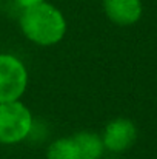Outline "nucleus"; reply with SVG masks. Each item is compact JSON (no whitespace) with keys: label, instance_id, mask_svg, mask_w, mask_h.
I'll return each instance as SVG.
<instances>
[{"label":"nucleus","instance_id":"f257e3e1","mask_svg":"<svg viewBox=\"0 0 157 159\" xmlns=\"http://www.w3.org/2000/svg\"><path fill=\"white\" fill-rule=\"evenodd\" d=\"M17 20L23 37L37 47H54L60 43L68 30L65 14L50 2L22 9Z\"/></svg>","mask_w":157,"mask_h":159},{"label":"nucleus","instance_id":"f03ea898","mask_svg":"<svg viewBox=\"0 0 157 159\" xmlns=\"http://www.w3.org/2000/svg\"><path fill=\"white\" fill-rule=\"evenodd\" d=\"M34 119L33 111L22 99L0 104V144L19 145L28 141Z\"/></svg>","mask_w":157,"mask_h":159},{"label":"nucleus","instance_id":"7ed1b4c3","mask_svg":"<svg viewBox=\"0 0 157 159\" xmlns=\"http://www.w3.org/2000/svg\"><path fill=\"white\" fill-rule=\"evenodd\" d=\"M29 73L19 56L0 53V104L20 101L28 90Z\"/></svg>","mask_w":157,"mask_h":159},{"label":"nucleus","instance_id":"20e7f679","mask_svg":"<svg viewBox=\"0 0 157 159\" xmlns=\"http://www.w3.org/2000/svg\"><path fill=\"white\" fill-rule=\"evenodd\" d=\"M100 136L106 152L120 155L136 144L137 127L129 117H116L105 125Z\"/></svg>","mask_w":157,"mask_h":159},{"label":"nucleus","instance_id":"39448f33","mask_svg":"<svg viewBox=\"0 0 157 159\" xmlns=\"http://www.w3.org/2000/svg\"><path fill=\"white\" fill-rule=\"evenodd\" d=\"M102 8L106 19L117 26H133L143 14L142 0H102Z\"/></svg>","mask_w":157,"mask_h":159},{"label":"nucleus","instance_id":"423d86ee","mask_svg":"<svg viewBox=\"0 0 157 159\" xmlns=\"http://www.w3.org/2000/svg\"><path fill=\"white\" fill-rule=\"evenodd\" d=\"M80 159H102L105 155V145L102 141V136L93 130H82L72 134Z\"/></svg>","mask_w":157,"mask_h":159},{"label":"nucleus","instance_id":"0eeeda50","mask_svg":"<svg viewBox=\"0 0 157 159\" xmlns=\"http://www.w3.org/2000/svg\"><path fill=\"white\" fill-rule=\"evenodd\" d=\"M46 159H80L77 144L72 136H62L46 147Z\"/></svg>","mask_w":157,"mask_h":159},{"label":"nucleus","instance_id":"6e6552de","mask_svg":"<svg viewBox=\"0 0 157 159\" xmlns=\"http://www.w3.org/2000/svg\"><path fill=\"white\" fill-rule=\"evenodd\" d=\"M48 136V128L43 122H40L39 119H34V124H33V128H31V133L28 136V141H33V142H40L43 141L45 138Z\"/></svg>","mask_w":157,"mask_h":159},{"label":"nucleus","instance_id":"1a4fd4ad","mask_svg":"<svg viewBox=\"0 0 157 159\" xmlns=\"http://www.w3.org/2000/svg\"><path fill=\"white\" fill-rule=\"evenodd\" d=\"M20 9H26V8H31L34 5H39L42 2H46V0H12Z\"/></svg>","mask_w":157,"mask_h":159},{"label":"nucleus","instance_id":"9d476101","mask_svg":"<svg viewBox=\"0 0 157 159\" xmlns=\"http://www.w3.org/2000/svg\"><path fill=\"white\" fill-rule=\"evenodd\" d=\"M3 3H5V0H0V11L3 9Z\"/></svg>","mask_w":157,"mask_h":159}]
</instances>
